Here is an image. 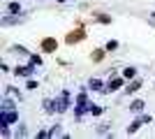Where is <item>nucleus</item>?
Returning a JSON list of instances; mask_svg holds the SVG:
<instances>
[{"label": "nucleus", "instance_id": "obj_19", "mask_svg": "<svg viewBox=\"0 0 155 139\" xmlns=\"http://www.w3.org/2000/svg\"><path fill=\"white\" fill-rule=\"evenodd\" d=\"M114 49H118V42L116 40H111L109 44H107V51H114Z\"/></svg>", "mask_w": 155, "mask_h": 139}, {"label": "nucleus", "instance_id": "obj_4", "mask_svg": "<svg viewBox=\"0 0 155 139\" xmlns=\"http://www.w3.org/2000/svg\"><path fill=\"white\" fill-rule=\"evenodd\" d=\"M125 81H127V79H125L123 74H120V77H114V79H111L109 84H107V88H104V91H107V93H114V91H118V88L123 86Z\"/></svg>", "mask_w": 155, "mask_h": 139}, {"label": "nucleus", "instance_id": "obj_14", "mask_svg": "<svg viewBox=\"0 0 155 139\" xmlns=\"http://www.w3.org/2000/svg\"><path fill=\"white\" fill-rule=\"evenodd\" d=\"M7 9H9L12 14H21V5H19V2H9V5H7Z\"/></svg>", "mask_w": 155, "mask_h": 139}, {"label": "nucleus", "instance_id": "obj_5", "mask_svg": "<svg viewBox=\"0 0 155 139\" xmlns=\"http://www.w3.org/2000/svg\"><path fill=\"white\" fill-rule=\"evenodd\" d=\"M26 21V16H19V14H14V16H2V26H14V23H23Z\"/></svg>", "mask_w": 155, "mask_h": 139}, {"label": "nucleus", "instance_id": "obj_17", "mask_svg": "<svg viewBox=\"0 0 155 139\" xmlns=\"http://www.w3.org/2000/svg\"><path fill=\"white\" fill-rule=\"evenodd\" d=\"M30 63H32V65H42V58L35 56V53H30Z\"/></svg>", "mask_w": 155, "mask_h": 139}, {"label": "nucleus", "instance_id": "obj_7", "mask_svg": "<svg viewBox=\"0 0 155 139\" xmlns=\"http://www.w3.org/2000/svg\"><path fill=\"white\" fill-rule=\"evenodd\" d=\"M14 109H16V104L9 100V95H5V98H2V107H0V111H14Z\"/></svg>", "mask_w": 155, "mask_h": 139}, {"label": "nucleus", "instance_id": "obj_10", "mask_svg": "<svg viewBox=\"0 0 155 139\" xmlns=\"http://www.w3.org/2000/svg\"><path fill=\"white\" fill-rule=\"evenodd\" d=\"M139 88H141V81H139V79H134V81H132V84H130L127 88H125V93L130 95V93H137Z\"/></svg>", "mask_w": 155, "mask_h": 139}, {"label": "nucleus", "instance_id": "obj_6", "mask_svg": "<svg viewBox=\"0 0 155 139\" xmlns=\"http://www.w3.org/2000/svg\"><path fill=\"white\" fill-rule=\"evenodd\" d=\"M143 123H146V121H143L141 116H139V118H137V121H132V123H130V125H127V134H134L137 130H139V127L143 125Z\"/></svg>", "mask_w": 155, "mask_h": 139}, {"label": "nucleus", "instance_id": "obj_21", "mask_svg": "<svg viewBox=\"0 0 155 139\" xmlns=\"http://www.w3.org/2000/svg\"><path fill=\"white\" fill-rule=\"evenodd\" d=\"M53 46H56V42H53V40H46L44 42V49H53Z\"/></svg>", "mask_w": 155, "mask_h": 139}, {"label": "nucleus", "instance_id": "obj_2", "mask_svg": "<svg viewBox=\"0 0 155 139\" xmlns=\"http://www.w3.org/2000/svg\"><path fill=\"white\" fill-rule=\"evenodd\" d=\"M16 121H19L16 109H14V111H0V125H12V123H16Z\"/></svg>", "mask_w": 155, "mask_h": 139}, {"label": "nucleus", "instance_id": "obj_3", "mask_svg": "<svg viewBox=\"0 0 155 139\" xmlns=\"http://www.w3.org/2000/svg\"><path fill=\"white\" fill-rule=\"evenodd\" d=\"M32 72H35V65H32V63H28V65H19L16 70H14L16 77H26V79H30Z\"/></svg>", "mask_w": 155, "mask_h": 139}, {"label": "nucleus", "instance_id": "obj_11", "mask_svg": "<svg viewBox=\"0 0 155 139\" xmlns=\"http://www.w3.org/2000/svg\"><path fill=\"white\" fill-rule=\"evenodd\" d=\"M123 77H125V79H134V77H137V67H125V70H123Z\"/></svg>", "mask_w": 155, "mask_h": 139}, {"label": "nucleus", "instance_id": "obj_23", "mask_svg": "<svg viewBox=\"0 0 155 139\" xmlns=\"http://www.w3.org/2000/svg\"><path fill=\"white\" fill-rule=\"evenodd\" d=\"M58 2H67V0H58Z\"/></svg>", "mask_w": 155, "mask_h": 139}, {"label": "nucleus", "instance_id": "obj_12", "mask_svg": "<svg viewBox=\"0 0 155 139\" xmlns=\"http://www.w3.org/2000/svg\"><path fill=\"white\" fill-rule=\"evenodd\" d=\"M88 88H93V91H104L100 79H91V81H88Z\"/></svg>", "mask_w": 155, "mask_h": 139}, {"label": "nucleus", "instance_id": "obj_8", "mask_svg": "<svg viewBox=\"0 0 155 139\" xmlns=\"http://www.w3.org/2000/svg\"><path fill=\"white\" fill-rule=\"evenodd\" d=\"M143 107H146V104H143V100H134V102L130 104V109H132L134 114H141V111H143Z\"/></svg>", "mask_w": 155, "mask_h": 139}, {"label": "nucleus", "instance_id": "obj_24", "mask_svg": "<svg viewBox=\"0 0 155 139\" xmlns=\"http://www.w3.org/2000/svg\"><path fill=\"white\" fill-rule=\"evenodd\" d=\"M153 16H155V12H153Z\"/></svg>", "mask_w": 155, "mask_h": 139}, {"label": "nucleus", "instance_id": "obj_9", "mask_svg": "<svg viewBox=\"0 0 155 139\" xmlns=\"http://www.w3.org/2000/svg\"><path fill=\"white\" fill-rule=\"evenodd\" d=\"M104 109L100 104H93V102H88V114H93V116H100V114H102Z\"/></svg>", "mask_w": 155, "mask_h": 139}, {"label": "nucleus", "instance_id": "obj_18", "mask_svg": "<svg viewBox=\"0 0 155 139\" xmlns=\"http://www.w3.org/2000/svg\"><path fill=\"white\" fill-rule=\"evenodd\" d=\"M37 137H39V139H49V137H51V132H49V130H39Z\"/></svg>", "mask_w": 155, "mask_h": 139}, {"label": "nucleus", "instance_id": "obj_20", "mask_svg": "<svg viewBox=\"0 0 155 139\" xmlns=\"http://www.w3.org/2000/svg\"><path fill=\"white\" fill-rule=\"evenodd\" d=\"M26 88H28V91H35V88H37V84H35V81H32V79H28Z\"/></svg>", "mask_w": 155, "mask_h": 139}, {"label": "nucleus", "instance_id": "obj_1", "mask_svg": "<svg viewBox=\"0 0 155 139\" xmlns=\"http://www.w3.org/2000/svg\"><path fill=\"white\" fill-rule=\"evenodd\" d=\"M53 104H56V111H58V114L67 111V107H70V93H67V91H63V93L58 95V98L53 100Z\"/></svg>", "mask_w": 155, "mask_h": 139}, {"label": "nucleus", "instance_id": "obj_15", "mask_svg": "<svg viewBox=\"0 0 155 139\" xmlns=\"http://www.w3.org/2000/svg\"><path fill=\"white\" fill-rule=\"evenodd\" d=\"M5 95H14V98H19V100H21V93L16 91L14 86H7V88H5Z\"/></svg>", "mask_w": 155, "mask_h": 139}, {"label": "nucleus", "instance_id": "obj_22", "mask_svg": "<svg viewBox=\"0 0 155 139\" xmlns=\"http://www.w3.org/2000/svg\"><path fill=\"white\" fill-rule=\"evenodd\" d=\"M16 137H26V127H23V125H21L19 130H16Z\"/></svg>", "mask_w": 155, "mask_h": 139}, {"label": "nucleus", "instance_id": "obj_13", "mask_svg": "<svg viewBox=\"0 0 155 139\" xmlns=\"http://www.w3.org/2000/svg\"><path fill=\"white\" fill-rule=\"evenodd\" d=\"M44 111L46 114H56V104H53V100H44Z\"/></svg>", "mask_w": 155, "mask_h": 139}, {"label": "nucleus", "instance_id": "obj_16", "mask_svg": "<svg viewBox=\"0 0 155 139\" xmlns=\"http://www.w3.org/2000/svg\"><path fill=\"white\" fill-rule=\"evenodd\" d=\"M49 132H51V137H63V130H60V125H53Z\"/></svg>", "mask_w": 155, "mask_h": 139}]
</instances>
